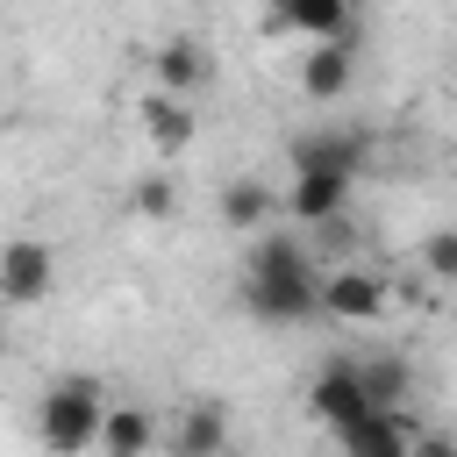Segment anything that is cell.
I'll list each match as a JSON object with an SVG mask.
<instances>
[{
    "instance_id": "obj_1",
    "label": "cell",
    "mask_w": 457,
    "mask_h": 457,
    "mask_svg": "<svg viewBox=\"0 0 457 457\" xmlns=\"http://www.w3.org/2000/svg\"><path fill=\"white\" fill-rule=\"evenodd\" d=\"M321 278H328V257L293 236V228H264L250 236V257L236 271V300L257 314V321H314L321 314Z\"/></svg>"
},
{
    "instance_id": "obj_2",
    "label": "cell",
    "mask_w": 457,
    "mask_h": 457,
    "mask_svg": "<svg viewBox=\"0 0 457 457\" xmlns=\"http://www.w3.org/2000/svg\"><path fill=\"white\" fill-rule=\"evenodd\" d=\"M107 386L93 378V371H64V378H50V393H43V443L57 450V457H79V450H93L100 443V428H107Z\"/></svg>"
},
{
    "instance_id": "obj_3",
    "label": "cell",
    "mask_w": 457,
    "mask_h": 457,
    "mask_svg": "<svg viewBox=\"0 0 457 457\" xmlns=\"http://www.w3.org/2000/svg\"><path fill=\"white\" fill-rule=\"evenodd\" d=\"M378 400H371V378H364V357H328L321 371H314V386H307V414L336 436L343 421H357V414H371Z\"/></svg>"
},
{
    "instance_id": "obj_4",
    "label": "cell",
    "mask_w": 457,
    "mask_h": 457,
    "mask_svg": "<svg viewBox=\"0 0 457 457\" xmlns=\"http://www.w3.org/2000/svg\"><path fill=\"white\" fill-rule=\"evenodd\" d=\"M50 293H57V250L36 243V236H14V243L0 250V300H7V307H36V300H50Z\"/></svg>"
},
{
    "instance_id": "obj_5",
    "label": "cell",
    "mask_w": 457,
    "mask_h": 457,
    "mask_svg": "<svg viewBox=\"0 0 457 457\" xmlns=\"http://www.w3.org/2000/svg\"><path fill=\"white\" fill-rule=\"evenodd\" d=\"M286 171H364V136L343 129V121H321V129H300L286 143Z\"/></svg>"
},
{
    "instance_id": "obj_6",
    "label": "cell",
    "mask_w": 457,
    "mask_h": 457,
    "mask_svg": "<svg viewBox=\"0 0 457 457\" xmlns=\"http://www.w3.org/2000/svg\"><path fill=\"white\" fill-rule=\"evenodd\" d=\"M350 171H293L286 179V221H300V228H321V221H336V214H350Z\"/></svg>"
},
{
    "instance_id": "obj_7",
    "label": "cell",
    "mask_w": 457,
    "mask_h": 457,
    "mask_svg": "<svg viewBox=\"0 0 457 457\" xmlns=\"http://www.w3.org/2000/svg\"><path fill=\"white\" fill-rule=\"evenodd\" d=\"M321 314L328 321H378L386 314V278L364 264H328L321 278Z\"/></svg>"
},
{
    "instance_id": "obj_8",
    "label": "cell",
    "mask_w": 457,
    "mask_h": 457,
    "mask_svg": "<svg viewBox=\"0 0 457 457\" xmlns=\"http://www.w3.org/2000/svg\"><path fill=\"white\" fill-rule=\"evenodd\" d=\"M350 79H357V29H350V36H321V43L300 57V93H307V100H321V107H328V100H343V93H350Z\"/></svg>"
},
{
    "instance_id": "obj_9",
    "label": "cell",
    "mask_w": 457,
    "mask_h": 457,
    "mask_svg": "<svg viewBox=\"0 0 457 457\" xmlns=\"http://www.w3.org/2000/svg\"><path fill=\"white\" fill-rule=\"evenodd\" d=\"M271 214H286V200H278L264 179H228V186H221V228H236V236H264Z\"/></svg>"
},
{
    "instance_id": "obj_10",
    "label": "cell",
    "mask_w": 457,
    "mask_h": 457,
    "mask_svg": "<svg viewBox=\"0 0 457 457\" xmlns=\"http://www.w3.org/2000/svg\"><path fill=\"white\" fill-rule=\"evenodd\" d=\"M271 29L286 36H350V0H271Z\"/></svg>"
},
{
    "instance_id": "obj_11",
    "label": "cell",
    "mask_w": 457,
    "mask_h": 457,
    "mask_svg": "<svg viewBox=\"0 0 457 457\" xmlns=\"http://www.w3.org/2000/svg\"><path fill=\"white\" fill-rule=\"evenodd\" d=\"M171 450H179V457H214V450H228V414H221L214 400H193V407L171 421Z\"/></svg>"
},
{
    "instance_id": "obj_12",
    "label": "cell",
    "mask_w": 457,
    "mask_h": 457,
    "mask_svg": "<svg viewBox=\"0 0 457 457\" xmlns=\"http://www.w3.org/2000/svg\"><path fill=\"white\" fill-rule=\"evenodd\" d=\"M336 443H343V450H414L421 436L400 421V407H371V414L343 421V428H336Z\"/></svg>"
},
{
    "instance_id": "obj_13",
    "label": "cell",
    "mask_w": 457,
    "mask_h": 457,
    "mask_svg": "<svg viewBox=\"0 0 457 457\" xmlns=\"http://www.w3.org/2000/svg\"><path fill=\"white\" fill-rule=\"evenodd\" d=\"M143 129H150V143H157L164 157H179L200 121H193V107H186V93H157V100L143 107Z\"/></svg>"
},
{
    "instance_id": "obj_14",
    "label": "cell",
    "mask_w": 457,
    "mask_h": 457,
    "mask_svg": "<svg viewBox=\"0 0 457 457\" xmlns=\"http://www.w3.org/2000/svg\"><path fill=\"white\" fill-rule=\"evenodd\" d=\"M150 71H157V86H164V93H193V86L207 79V50H200L193 36H171V43L150 57Z\"/></svg>"
},
{
    "instance_id": "obj_15",
    "label": "cell",
    "mask_w": 457,
    "mask_h": 457,
    "mask_svg": "<svg viewBox=\"0 0 457 457\" xmlns=\"http://www.w3.org/2000/svg\"><path fill=\"white\" fill-rule=\"evenodd\" d=\"M157 443V421L143 407H107V428H100V450L107 457H143Z\"/></svg>"
},
{
    "instance_id": "obj_16",
    "label": "cell",
    "mask_w": 457,
    "mask_h": 457,
    "mask_svg": "<svg viewBox=\"0 0 457 457\" xmlns=\"http://www.w3.org/2000/svg\"><path fill=\"white\" fill-rule=\"evenodd\" d=\"M364 378H371V400H378V407H407V400H414V364H407L400 350L364 357Z\"/></svg>"
},
{
    "instance_id": "obj_17",
    "label": "cell",
    "mask_w": 457,
    "mask_h": 457,
    "mask_svg": "<svg viewBox=\"0 0 457 457\" xmlns=\"http://www.w3.org/2000/svg\"><path fill=\"white\" fill-rule=\"evenodd\" d=\"M421 271H428L436 286H457V228H428V243H421Z\"/></svg>"
},
{
    "instance_id": "obj_18",
    "label": "cell",
    "mask_w": 457,
    "mask_h": 457,
    "mask_svg": "<svg viewBox=\"0 0 457 457\" xmlns=\"http://www.w3.org/2000/svg\"><path fill=\"white\" fill-rule=\"evenodd\" d=\"M171 207H179V186H171V179H143V186H136V214H150V221H164Z\"/></svg>"
}]
</instances>
